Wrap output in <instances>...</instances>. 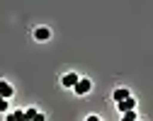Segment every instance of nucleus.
<instances>
[{
    "label": "nucleus",
    "mask_w": 153,
    "mask_h": 121,
    "mask_svg": "<svg viewBox=\"0 0 153 121\" xmlns=\"http://www.w3.org/2000/svg\"><path fill=\"white\" fill-rule=\"evenodd\" d=\"M36 114H39V111H36V109H34V107H29V109H27V111H25V116H27V121H32V119H34V116H36Z\"/></svg>",
    "instance_id": "8"
},
{
    "label": "nucleus",
    "mask_w": 153,
    "mask_h": 121,
    "mask_svg": "<svg viewBox=\"0 0 153 121\" xmlns=\"http://www.w3.org/2000/svg\"><path fill=\"white\" fill-rule=\"evenodd\" d=\"M136 107V99H131V97H126V99H122V102H117V109L124 114V111H129V109H134Z\"/></svg>",
    "instance_id": "3"
},
{
    "label": "nucleus",
    "mask_w": 153,
    "mask_h": 121,
    "mask_svg": "<svg viewBox=\"0 0 153 121\" xmlns=\"http://www.w3.org/2000/svg\"><path fill=\"white\" fill-rule=\"evenodd\" d=\"M0 111H7V99L0 97Z\"/></svg>",
    "instance_id": "9"
},
{
    "label": "nucleus",
    "mask_w": 153,
    "mask_h": 121,
    "mask_svg": "<svg viewBox=\"0 0 153 121\" xmlns=\"http://www.w3.org/2000/svg\"><path fill=\"white\" fill-rule=\"evenodd\" d=\"M126 97H131L126 87H119V90H114V94H112V99H114V102H122V99H126Z\"/></svg>",
    "instance_id": "6"
},
{
    "label": "nucleus",
    "mask_w": 153,
    "mask_h": 121,
    "mask_svg": "<svg viewBox=\"0 0 153 121\" xmlns=\"http://www.w3.org/2000/svg\"><path fill=\"white\" fill-rule=\"evenodd\" d=\"M12 92H15V90H12V85H10V83H5V80H0V97L10 99V97H12Z\"/></svg>",
    "instance_id": "5"
},
{
    "label": "nucleus",
    "mask_w": 153,
    "mask_h": 121,
    "mask_svg": "<svg viewBox=\"0 0 153 121\" xmlns=\"http://www.w3.org/2000/svg\"><path fill=\"white\" fill-rule=\"evenodd\" d=\"M44 119H46V116H44V114H42V111H39V114H36V116H34V119H32V121H44Z\"/></svg>",
    "instance_id": "11"
},
{
    "label": "nucleus",
    "mask_w": 153,
    "mask_h": 121,
    "mask_svg": "<svg viewBox=\"0 0 153 121\" xmlns=\"http://www.w3.org/2000/svg\"><path fill=\"white\" fill-rule=\"evenodd\" d=\"M5 121H17V119H15V114H10V116H7Z\"/></svg>",
    "instance_id": "12"
},
{
    "label": "nucleus",
    "mask_w": 153,
    "mask_h": 121,
    "mask_svg": "<svg viewBox=\"0 0 153 121\" xmlns=\"http://www.w3.org/2000/svg\"><path fill=\"white\" fill-rule=\"evenodd\" d=\"M15 119H17V121H27V116H25V111H15Z\"/></svg>",
    "instance_id": "10"
},
{
    "label": "nucleus",
    "mask_w": 153,
    "mask_h": 121,
    "mask_svg": "<svg viewBox=\"0 0 153 121\" xmlns=\"http://www.w3.org/2000/svg\"><path fill=\"white\" fill-rule=\"evenodd\" d=\"M122 121H139V116L134 114V109H129V111H124V114H122Z\"/></svg>",
    "instance_id": "7"
},
{
    "label": "nucleus",
    "mask_w": 153,
    "mask_h": 121,
    "mask_svg": "<svg viewBox=\"0 0 153 121\" xmlns=\"http://www.w3.org/2000/svg\"><path fill=\"white\" fill-rule=\"evenodd\" d=\"M78 80H80V77L75 75V73H66V75L61 77V85H63V87H75V83H78Z\"/></svg>",
    "instance_id": "2"
},
{
    "label": "nucleus",
    "mask_w": 153,
    "mask_h": 121,
    "mask_svg": "<svg viewBox=\"0 0 153 121\" xmlns=\"http://www.w3.org/2000/svg\"><path fill=\"white\" fill-rule=\"evenodd\" d=\"M34 39H36V41H49V39H51V32H49L46 27H39V29H34Z\"/></svg>",
    "instance_id": "4"
},
{
    "label": "nucleus",
    "mask_w": 153,
    "mask_h": 121,
    "mask_svg": "<svg viewBox=\"0 0 153 121\" xmlns=\"http://www.w3.org/2000/svg\"><path fill=\"white\" fill-rule=\"evenodd\" d=\"M73 90H75V94H88V92L92 90V83H90L88 77H80L78 83H75V87H73Z\"/></svg>",
    "instance_id": "1"
}]
</instances>
